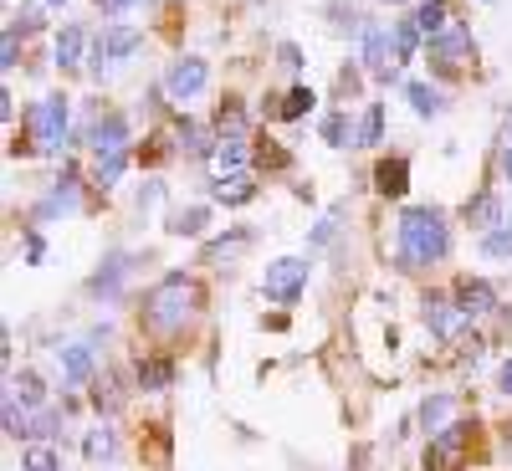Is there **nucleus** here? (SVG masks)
Segmentation results:
<instances>
[{
	"mask_svg": "<svg viewBox=\"0 0 512 471\" xmlns=\"http://www.w3.org/2000/svg\"><path fill=\"white\" fill-rule=\"evenodd\" d=\"M451 251V231L441 210H405L400 216V262L405 267H436Z\"/></svg>",
	"mask_w": 512,
	"mask_h": 471,
	"instance_id": "nucleus-1",
	"label": "nucleus"
},
{
	"mask_svg": "<svg viewBox=\"0 0 512 471\" xmlns=\"http://www.w3.org/2000/svg\"><path fill=\"white\" fill-rule=\"evenodd\" d=\"M195 303H200V287L190 277H164L144 297V323L154 333H175V328H185V318L195 313Z\"/></svg>",
	"mask_w": 512,
	"mask_h": 471,
	"instance_id": "nucleus-2",
	"label": "nucleus"
},
{
	"mask_svg": "<svg viewBox=\"0 0 512 471\" xmlns=\"http://www.w3.org/2000/svg\"><path fill=\"white\" fill-rule=\"evenodd\" d=\"M26 128H31V139L41 154H57L67 144V98L52 93V98H36L26 108Z\"/></svg>",
	"mask_w": 512,
	"mask_h": 471,
	"instance_id": "nucleus-3",
	"label": "nucleus"
},
{
	"mask_svg": "<svg viewBox=\"0 0 512 471\" xmlns=\"http://www.w3.org/2000/svg\"><path fill=\"white\" fill-rule=\"evenodd\" d=\"M308 287V262L303 256H277V262L267 267V277H262V292L272 297V303H297V292Z\"/></svg>",
	"mask_w": 512,
	"mask_h": 471,
	"instance_id": "nucleus-4",
	"label": "nucleus"
},
{
	"mask_svg": "<svg viewBox=\"0 0 512 471\" xmlns=\"http://www.w3.org/2000/svg\"><path fill=\"white\" fill-rule=\"evenodd\" d=\"M205 82H210L205 57H180L175 67H169V77H164V93L175 98V103H190V98L205 93Z\"/></svg>",
	"mask_w": 512,
	"mask_h": 471,
	"instance_id": "nucleus-5",
	"label": "nucleus"
},
{
	"mask_svg": "<svg viewBox=\"0 0 512 471\" xmlns=\"http://www.w3.org/2000/svg\"><path fill=\"white\" fill-rule=\"evenodd\" d=\"M144 47V36L134 31V26H103V36H98V77L113 67V62H128V57H134Z\"/></svg>",
	"mask_w": 512,
	"mask_h": 471,
	"instance_id": "nucleus-6",
	"label": "nucleus"
},
{
	"mask_svg": "<svg viewBox=\"0 0 512 471\" xmlns=\"http://www.w3.org/2000/svg\"><path fill=\"white\" fill-rule=\"evenodd\" d=\"M390 47H395V36H390V26H379V21H364V67L379 77V82H395V57H390Z\"/></svg>",
	"mask_w": 512,
	"mask_h": 471,
	"instance_id": "nucleus-7",
	"label": "nucleus"
},
{
	"mask_svg": "<svg viewBox=\"0 0 512 471\" xmlns=\"http://www.w3.org/2000/svg\"><path fill=\"white\" fill-rule=\"evenodd\" d=\"M466 436H472V425H446V431L431 441V461L436 471H456V461H461V446H466Z\"/></svg>",
	"mask_w": 512,
	"mask_h": 471,
	"instance_id": "nucleus-8",
	"label": "nucleus"
},
{
	"mask_svg": "<svg viewBox=\"0 0 512 471\" xmlns=\"http://www.w3.org/2000/svg\"><path fill=\"white\" fill-rule=\"evenodd\" d=\"M425 323H431L441 338H456L461 333V323H466V308L461 303H451V297H425Z\"/></svg>",
	"mask_w": 512,
	"mask_h": 471,
	"instance_id": "nucleus-9",
	"label": "nucleus"
},
{
	"mask_svg": "<svg viewBox=\"0 0 512 471\" xmlns=\"http://www.w3.org/2000/svg\"><path fill=\"white\" fill-rule=\"evenodd\" d=\"M466 52H477V41H472V31H466L461 21H451L441 36H431V57H441V62H461Z\"/></svg>",
	"mask_w": 512,
	"mask_h": 471,
	"instance_id": "nucleus-10",
	"label": "nucleus"
},
{
	"mask_svg": "<svg viewBox=\"0 0 512 471\" xmlns=\"http://www.w3.org/2000/svg\"><path fill=\"white\" fill-rule=\"evenodd\" d=\"M93 159L98 154H128V123L118 118V113H108L103 123H93Z\"/></svg>",
	"mask_w": 512,
	"mask_h": 471,
	"instance_id": "nucleus-11",
	"label": "nucleus"
},
{
	"mask_svg": "<svg viewBox=\"0 0 512 471\" xmlns=\"http://www.w3.org/2000/svg\"><path fill=\"white\" fill-rule=\"evenodd\" d=\"M456 303L466 308V318H482V313H492V308H497V297H492V287H487V282L461 277V282H456Z\"/></svg>",
	"mask_w": 512,
	"mask_h": 471,
	"instance_id": "nucleus-12",
	"label": "nucleus"
},
{
	"mask_svg": "<svg viewBox=\"0 0 512 471\" xmlns=\"http://www.w3.org/2000/svg\"><path fill=\"white\" fill-rule=\"evenodd\" d=\"M251 175H246V169H231V175H221L216 185H210V195H216L221 205H241V200H251Z\"/></svg>",
	"mask_w": 512,
	"mask_h": 471,
	"instance_id": "nucleus-13",
	"label": "nucleus"
},
{
	"mask_svg": "<svg viewBox=\"0 0 512 471\" xmlns=\"http://www.w3.org/2000/svg\"><path fill=\"white\" fill-rule=\"evenodd\" d=\"M415 26L425 36H441L451 26V0H420V11H415Z\"/></svg>",
	"mask_w": 512,
	"mask_h": 471,
	"instance_id": "nucleus-14",
	"label": "nucleus"
},
{
	"mask_svg": "<svg viewBox=\"0 0 512 471\" xmlns=\"http://www.w3.org/2000/svg\"><path fill=\"white\" fill-rule=\"evenodd\" d=\"M93 374V354H88V344H67L62 349V379L67 384H82Z\"/></svg>",
	"mask_w": 512,
	"mask_h": 471,
	"instance_id": "nucleus-15",
	"label": "nucleus"
},
{
	"mask_svg": "<svg viewBox=\"0 0 512 471\" xmlns=\"http://www.w3.org/2000/svg\"><path fill=\"white\" fill-rule=\"evenodd\" d=\"M82 47H88V31L67 26V31L57 36V67H77V62H82Z\"/></svg>",
	"mask_w": 512,
	"mask_h": 471,
	"instance_id": "nucleus-16",
	"label": "nucleus"
},
{
	"mask_svg": "<svg viewBox=\"0 0 512 471\" xmlns=\"http://www.w3.org/2000/svg\"><path fill=\"white\" fill-rule=\"evenodd\" d=\"M390 36H395V62H410V57L420 52V36H425V31H420L415 21H395Z\"/></svg>",
	"mask_w": 512,
	"mask_h": 471,
	"instance_id": "nucleus-17",
	"label": "nucleus"
},
{
	"mask_svg": "<svg viewBox=\"0 0 512 471\" xmlns=\"http://www.w3.org/2000/svg\"><path fill=\"white\" fill-rule=\"evenodd\" d=\"M405 175H410V164H405V159H384V164L374 169V180H379L384 195H405Z\"/></svg>",
	"mask_w": 512,
	"mask_h": 471,
	"instance_id": "nucleus-18",
	"label": "nucleus"
},
{
	"mask_svg": "<svg viewBox=\"0 0 512 471\" xmlns=\"http://www.w3.org/2000/svg\"><path fill=\"white\" fill-rule=\"evenodd\" d=\"M497 216H502L497 195H477L472 205H466V221H472V226H482V231H492V226H497Z\"/></svg>",
	"mask_w": 512,
	"mask_h": 471,
	"instance_id": "nucleus-19",
	"label": "nucleus"
},
{
	"mask_svg": "<svg viewBox=\"0 0 512 471\" xmlns=\"http://www.w3.org/2000/svg\"><path fill=\"white\" fill-rule=\"evenodd\" d=\"M169 379H175V364H169V359H144L139 364V384H144V390H164Z\"/></svg>",
	"mask_w": 512,
	"mask_h": 471,
	"instance_id": "nucleus-20",
	"label": "nucleus"
},
{
	"mask_svg": "<svg viewBox=\"0 0 512 471\" xmlns=\"http://www.w3.org/2000/svg\"><path fill=\"white\" fill-rule=\"evenodd\" d=\"M379 134H384V108L374 103V108L359 118V128H354V144H364V149H369V144H379Z\"/></svg>",
	"mask_w": 512,
	"mask_h": 471,
	"instance_id": "nucleus-21",
	"label": "nucleus"
},
{
	"mask_svg": "<svg viewBox=\"0 0 512 471\" xmlns=\"http://www.w3.org/2000/svg\"><path fill=\"white\" fill-rule=\"evenodd\" d=\"M410 108H415L420 118H436V113H441V93L425 88V82H410Z\"/></svg>",
	"mask_w": 512,
	"mask_h": 471,
	"instance_id": "nucleus-22",
	"label": "nucleus"
},
{
	"mask_svg": "<svg viewBox=\"0 0 512 471\" xmlns=\"http://www.w3.org/2000/svg\"><path fill=\"white\" fill-rule=\"evenodd\" d=\"M82 451H88V461H108V456H113V431H108V425H98V431H88V441H82Z\"/></svg>",
	"mask_w": 512,
	"mask_h": 471,
	"instance_id": "nucleus-23",
	"label": "nucleus"
},
{
	"mask_svg": "<svg viewBox=\"0 0 512 471\" xmlns=\"http://www.w3.org/2000/svg\"><path fill=\"white\" fill-rule=\"evenodd\" d=\"M205 231V210L195 205V210H180L175 221H169V236H200Z\"/></svg>",
	"mask_w": 512,
	"mask_h": 471,
	"instance_id": "nucleus-24",
	"label": "nucleus"
},
{
	"mask_svg": "<svg viewBox=\"0 0 512 471\" xmlns=\"http://www.w3.org/2000/svg\"><path fill=\"white\" fill-rule=\"evenodd\" d=\"M308 108H313V88H292V93H287V103H282L277 113H282V118H303Z\"/></svg>",
	"mask_w": 512,
	"mask_h": 471,
	"instance_id": "nucleus-25",
	"label": "nucleus"
},
{
	"mask_svg": "<svg viewBox=\"0 0 512 471\" xmlns=\"http://www.w3.org/2000/svg\"><path fill=\"white\" fill-rule=\"evenodd\" d=\"M482 251H487V256H512V226H502V231L492 226V231L482 236Z\"/></svg>",
	"mask_w": 512,
	"mask_h": 471,
	"instance_id": "nucleus-26",
	"label": "nucleus"
},
{
	"mask_svg": "<svg viewBox=\"0 0 512 471\" xmlns=\"http://www.w3.org/2000/svg\"><path fill=\"white\" fill-rule=\"evenodd\" d=\"M26 471H62V461H57L52 446H31L26 451Z\"/></svg>",
	"mask_w": 512,
	"mask_h": 471,
	"instance_id": "nucleus-27",
	"label": "nucleus"
},
{
	"mask_svg": "<svg viewBox=\"0 0 512 471\" xmlns=\"http://www.w3.org/2000/svg\"><path fill=\"white\" fill-rule=\"evenodd\" d=\"M328 16H333V26H338V31H364V26H359V11H344V6H333Z\"/></svg>",
	"mask_w": 512,
	"mask_h": 471,
	"instance_id": "nucleus-28",
	"label": "nucleus"
},
{
	"mask_svg": "<svg viewBox=\"0 0 512 471\" xmlns=\"http://www.w3.org/2000/svg\"><path fill=\"white\" fill-rule=\"evenodd\" d=\"M11 26H16V31H36V26H41V6H21Z\"/></svg>",
	"mask_w": 512,
	"mask_h": 471,
	"instance_id": "nucleus-29",
	"label": "nucleus"
},
{
	"mask_svg": "<svg viewBox=\"0 0 512 471\" xmlns=\"http://www.w3.org/2000/svg\"><path fill=\"white\" fill-rule=\"evenodd\" d=\"M451 415V400H425V425H431V420H446ZM431 431H436V425H431Z\"/></svg>",
	"mask_w": 512,
	"mask_h": 471,
	"instance_id": "nucleus-30",
	"label": "nucleus"
},
{
	"mask_svg": "<svg viewBox=\"0 0 512 471\" xmlns=\"http://www.w3.org/2000/svg\"><path fill=\"white\" fill-rule=\"evenodd\" d=\"M344 128H349V123H344V113H333V118L323 123V134H328V144H344Z\"/></svg>",
	"mask_w": 512,
	"mask_h": 471,
	"instance_id": "nucleus-31",
	"label": "nucleus"
},
{
	"mask_svg": "<svg viewBox=\"0 0 512 471\" xmlns=\"http://www.w3.org/2000/svg\"><path fill=\"white\" fill-rule=\"evenodd\" d=\"M134 6H139V0H98V11H103V16H128Z\"/></svg>",
	"mask_w": 512,
	"mask_h": 471,
	"instance_id": "nucleus-32",
	"label": "nucleus"
},
{
	"mask_svg": "<svg viewBox=\"0 0 512 471\" xmlns=\"http://www.w3.org/2000/svg\"><path fill=\"white\" fill-rule=\"evenodd\" d=\"M0 67H6V72L16 67V26H6V57H0Z\"/></svg>",
	"mask_w": 512,
	"mask_h": 471,
	"instance_id": "nucleus-33",
	"label": "nucleus"
},
{
	"mask_svg": "<svg viewBox=\"0 0 512 471\" xmlns=\"http://www.w3.org/2000/svg\"><path fill=\"white\" fill-rule=\"evenodd\" d=\"M16 384H21V395H26V400H41V379H36V374H21Z\"/></svg>",
	"mask_w": 512,
	"mask_h": 471,
	"instance_id": "nucleus-34",
	"label": "nucleus"
},
{
	"mask_svg": "<svg viewBox=\"0 0 512 471\" xmlns=\"http://www.w3.org/2000/svg\"><path fill=\"white\" fill-rule=\"evenodd\" d=\"M497 390L512 395V359H502V369H497Z\"/></svg>",
	"mask_w": 512,
	"mask_h": 471,
	"instance_id": "nucleus-35",
	"label": "nucleus"
},
{
	"mask_svg": "<svg viewBox=\"0 0 512 471\" xmlns=\"http://www.w3.org/2000/svg\"><path fill=\"white\" fill-rule=\"evenodd\" d=\"M502 169H507V180H512V149H507V159H502Z\"/></svg>",
	"mask_w": 512,
	"mask_h": 471,
	"instance_id": "nucleus-36",
	"label": "nucleus"
},
{
	"mask_svg": "<svg viewBox=\"0 0 512 471\" xmlns=\"http://www.w3.org/2000/svg\"><path fill=\"white\" fill-rule=\"evenodd\" d=\"M41 6H67V0H41Z\"/></svg>",
	"mask_w": 512,
	"mask_h": 471,
	"instance_id": "nucleus-37",
	"label": "nucleus"
}]
</instances>
